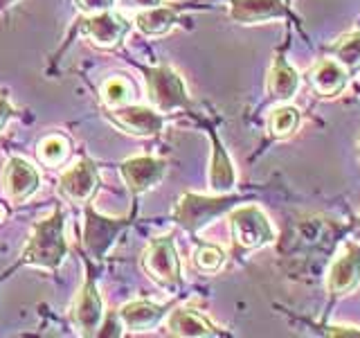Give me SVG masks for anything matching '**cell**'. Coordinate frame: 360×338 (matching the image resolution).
Returning a JSON list of instances; mask_svg holds the SVG:
<instances>
[{"label":"cell","mask_w":360,"mask_h":338,"mask_svg":"<svg viewBox=\"0 0 360 338\" xmlns=\"http://www.w3.org/2000/svg\"><path fill=\"white\" fill-rule=\"evenodd\" d=\"M3 183H5V194L11 203H25L34 192L39 189L41 176L37 172V167H32L25 158L14 156L9 158L5 165V174H3Z\"/></svg>","instance_id":"12"},{"label":"cell","mask_w":360,"mask_h":338,"mask_svg":"<svg viewBox=\"0 0 360 338\" xmlns=\"http://www.w3.org/2000/svg\"><path fill=\"white\" fill-rule=\"evenodd\" d=\"M122 5L127 9H151V7H160L162 0H122Z\"/></svg>","instance_id":"28"},{"label":"cell","mask_w":360,"mask_h":338,"mask_svg":"<svg viewBox=\"0 0 360 338\" xmlns=\"http://www.w3.org/2000/svg\"><path fill=\"white\" fill-rule=\"evenodd\" d=\"M326 336H338V338H349V336H360V327L352 325H329L324 327Z\"/></svg>","instance_id":"27"},{"label":"cell","mask_w":360,"mask_h":338,"mask_svg":"<svg viewBox=\"0 0 360 338\" xmlns=\"http://www.w3.org/2000/svg\"><path fill=\"white\" fill-rule=\"evenodd\" d=\"M167 315V309L149 300H133L117 311V318L129 332H146L160 323Z\"/></svg>","instance_id":"16"},{"label":"cell","mask_w":360,"mask_h":338,"mask_svg":"<svg viewBox=\"0 0 360 338\" xmlns=\"http://www.w3.org/2000/svg\"><path fill=\"white\" fill-rule=\"evenodd\" d=\"M268 95L279 101H288L297 95L300 90V73L292 68L284 56H277L268 70Z\"/></svg>","instance_id":"18"},{"label":"cell","mask_w":360,"mask_h":338,"mask_svg":"<svg viewBox=\"0 0 360 338\" xmlns=\"http://www.w3.org/2000/svg\"><path fill=\"white\" fill-rule=\"evenodd\" d=\"M16 0H0V11H3L5 7H9V5H14Z\"/></svg>","instance_id":"31"},{"label":"cell","mask_w":360,"mask_h":338,"mask_svg":"<svg viewBox=\"0 0 360 338\" xmlns=\"http://www.w3.org/2000/svg\"><path fill=\"white\" fill-rule=\"evenodd\" d=\"M77 7L84 11V14H97V11H106L110 9L112 0H75Z\"/></svg>","instance_id":"26"},{"label":"cell","mask_w":360,"mask_h":338,"mask_svg":"<svg viewBox=\"0 0 360 338\" xmlns=\"http://www.w3.org/2000/svg\"><path fill=\"white\" fill-rule=\"evenodd\" d=\"M110 120L117 124L120 129L129 131L131 135H140V138H151L158 135L165 127L162 113H158L155 108L146 106H135V104H124L110 111Z\"/></svg>","instance_id":"13"},{"label":"cell","mask_w":360,"mask_h":338,"mask_svg":"<svg viewBox=\"0 0 360 338\" xmlns=\"http://www.w3.org/2000/svg\"><path fill=\"white\" fill-rule=\"evenodd\" d=\"M349 73L335 59H320L309 73V84L320 97L340 95L349 84Z\"/></svg>","instance_id":"15"},{"label":"cell","mask_w":360,"mask_h":338,"mask_svg":"<svg viewBox=\"0 0 360 338\" xmlns=\"http://www.w3.org/2000/svg\"><path fill=\"white\" fill-rule=\"evenodd\" d=\"M142 73H144L149 101L158 113H174L178 108L189 106V95L185 90L183 79L169 65L142 68Z\"/></svg>","instance_id":"3"},{"label":"cell","mask_w":360,"mask_h":338,"mask_svg":"<svg viewBox=\"0 0 360 338\" xmlns=\"http://www.w3.org/2000/svg\"><path fill=\"white\" fill-rule=\"evenodd\" d=\"M331 52L335 61L349 73V77L360 75V30L347 32L340 39H335V43L331 45Z\"/></svg>","instance_id":"21"},{"label":"cell","mask_w":360,"mask_h":338,"mask_svg":"<svg viewBox=\"0 0 360 338\" xmlns=\"http://www.w3.org/2000/svg\"><path fill=\"white\" fill-rule=\"evenodd\" d=\"M300 127V111L290 104H281L270 111L268 118V133L273 138H288Z\"/></svg>","instance_id":"22"},{"label":"cell","mask_w":360,"mask_h":338,"mask_svg":"<svg viewBox=\"0 0 360 338\" xmlns=\"http://www.w3.org/2000/svg\"><path fill=\"white\" fill-rule=\"evenodd\" d=\"M142 266L155 284L167 291L180 289V262L172 237H155L142 255Z\"/></svg>","instance_id":"5"},{"label":"cell","mask_w":360,"mask_h":338,"mask_svg":"<svg viewBox=\"0 0 360 338\" xmlns=\"http://www.w3.org/2000/svg\"><path fill=\"white\" fill-rule=\"evenodd\" d=\"M236 199L228 194L219 196H200V194H183L174 208V219L183 225L187 232H198L212 223L219 214L234 208Z\"/></svg>","instance_id":"4"},{"label":"cell","mask_w":360,"mask_h":338,"mask_svg":"<svg viewBox=\"0 0 360 338\" xmlns=\"http://www.w3.org/2000/svg\"><path fill=\"white\" fill-rule=\"evenodd\" d=\"M39 161L48 167H61L68 156H70V140L63 138V135H48L39 142Z\"/></svg>","instance_id":"23"},{"label":"cell","mask_w":360,"mask_h":338,"mask_svg":"<svg viewBox=\"0 0 360 338\" xmlns=\"http://www.w3.org/2000/svg\"><path fill=\"white\" fill-rule=\"evenodd\" d=\"M212 138V163H210V187L214 194H228V192L234 189L236 183V172H234V165L230 161L228 151L223 149L221 140L217 138L214 133H210Z\"/></svg>","instance_id":"19"},{"label":"cell","mask_w":360,"mask_h":338,"mask_svg":"<svg viewBox=\"0 0 360 338\" xmlns=\"http://www.w3.org/2000/svg\"><path fill=\"white\" fill-rule=\"evenodd\" d=\"M178 18V7H151L142 9L135 14L133 23L142 34L146 37H162L169 30L174 27V23Z\"/></svg>","instance_id":"20"},{"label":"cell","mask_w":360,"mask_h":338,"mask_svg":"<svg viewBox=\"0 0 360 338\" xmlns=\"http://www.w3.org/2000/svg\"><path fill=\"white\" fill-rule=\"evenodd\" d=\"M7 219V208L3 206V203H0V223H3Z\"/></svg>","instance_id":"30"},{"label":"cell","mask_w":360,"mask_h":338,"mask_svg":"<svg viewBox=\"0 0 360 338\" xmlns=\"http://www.w3.org/2000/svg\"><path fill=\"white\" fill-rule=\"evenodd\" d=\"M284 16V0H230V18L239 25H259Z\"/></svg>","instance_id":"14"},{"label":"cell","mask_w":360,"mask_h":338,"mask_svg":"<svg viewBox=\"0 0 360 338\" xmlns=\"http://www.w3.org/2000/svg\"><path fill=\"white\" fill-rule=\"evenodd\" d=\"M86 221H84V248L90 257L101 259L112 248L120 232L129 225V219H108L97 214L95 208L86 203Z\"/></svg>","instance_id":"6"},{"label":"cell","mask_w":360,"mask_h":338,"mask_svg":"<svg viewBox=\"0 0 360 338\" xmlns=\"http://www.w3.org/2000/svg\"><path fill=\"white\" fill-rule=\"evenodd\" d=\"M360 284V246L349 242L345 244L326 273V289L331 296H349Z\"/></svg>","instance_id":"7"},{"label":"cell","mask_w":360,"mask_h":338,"mask_svg":"<svg viewBox=\"0 0 360 338\" xmlns=\"http://www.w3.org/2000/svg\"><path fill=\"white\" fill-rule=\"evenodd\" d=\"M358 158H360V138H358Z\"/></svg>","instance_id":"32"},{"label":"cell","mask_w":360,"mask_h":338,"mask_svg":"<svg viewBox=\"0 0 360 338\" xmlns=\"http://www.w3.org/2000/svg\"><path fill=\"white\" fill-rule=\"evenodd\" d=\"M129 27L131 23L110 9L84 16L82 25H79L84 37H88L99 48H115V45H120V41L127 37Z\"/></svg>","instance_id":"9"},{"label":"cell","mask_w":360,"mask_h":338,"mask_svg":"<svg viewBox=\"0 0 360 338\" xmlns=\"http://www.w3.org/2000/svg\"><path fill=\"white\" fill-rule=\"evenodd\" d=\"M358 23H360V20H358Z\"/></svg>","instance_id":"33"},{"label":"cell","mask_w":360,"mask_h":338,"mask_svg":"<svg viewBox=\"0 0 360 338\" xmlns=\"http://www.w3.org/2000/svg\"><path fill=\"white\" fill-rule=\"evenodd\" d=\"M230 232L236 248L257 251L275 242V228L266 212L257 206H239L230 210Z\"/></svg>","instance_id":"2"},{"label":"cell","mask_w":360,"mask_h":338,"mask_svg":"<svg viewBox=\"0 0 360 338\" xmlns=\"http://www.w3.org/2000/svg\"><path fill=\"white\" fill-rule=\"evenodd\" d=\"M223 262H225V253L219 246L202 244L196 248V253H194V264L200 273H217V270L223 266Z\"/></svg>","instance_id":"25"},{"label":"cell","mask_w":360,"mask_h":338,"mask_svg":"<svg viewBox=\"0 0 360 338\" xmlns=\"http://www.w3.org/2000/svg\"><path fill=\"white\" fill-rule=\"evenodd\" d=\"M165 169H167L165 161L153 156H133L120 165L124 183H127L133 196H140L144 192L153 189L162 180Z\"/></svg>","instance_id":"10"},{"label":"cell","mask_w":360,"mask_h":338,"mask_svg":"<svg viewBox=\"0 0 360 338\" xmlns=\"http://www.w3.org/2000/svg\"><path fill=\"white\" fill-rule=\"evenodd\" d=\"M133 97V86L127 77H112L101 86V99L108 108H117L129 104Z\"/></svg>","instance_id":"24"},{"label":"cell","mask_w":360,"mask_h":338,"mask_svg":"<svg viewBox=\"0 0 360 338\" xmlns=\"http://www.w3.org/2000/svg\"><path fill=\"white\" fill-rule=\"evenodd\" d=\"M167 327H169V334L183 336V338H205V336L219 334L205 315H200L196 309H187V307L174 309L169 313Z\"/></svg>","instance_id":"17"},{"label":"cell","mask_w":360,"mask_h":338,"mask_svg":"<svg viewBox=\"0 0 360 338\" xmlns=\"http://www.w3.org/2000/svg\"><path fill=\"white\" fill-rule=\"evenodd\" d=\"M99 185V176L95 165L82 158L72 169L59 178V196L75 203V206H86L93 199Z\"/></svg>","instance_id":"11"},{"label":"cell","mask_w":360,"mask_h":338,"mask_svg":"<svg viewBox=\"0 0 360 338\" xmlns=\"http://www.w3.org/2000/svg\"><path fill=\"white\" fill-rule=\"evenodd\" d=\"M104 323V302L95 287V277L88 275L72 304V325L82 336H97Z\"/></svg>","instance_id":"8"},{"label":"cell","mask_w":360,"mask_h":338,"mask_svg":"<svg viewBox=\"0 0 360 338\" xmlns=\"http://www.w3.org/2000/svg\"><path fill=\"white\" fill-rule=\"evenodd\" d=\"M9 115H11V104L5 97H0V129L5 127V122L9 120Z\"/></svg>","instance_id":"29"},{"label":"cell","mask_w":360,"mask_h":338,"mask_svg":"<svg viewBox=\"0 0 360 338\" xmlns=\"http://www.w3.org/2000/svg\"><path fill=\"white\" fill-rule=\"evenodd\" d=\"M63 210L56 206L50 217L41 219L34 225L32 237L20 253V262L30 266H41L48 270H56L68 255L65 234H63Z\"/></svg>","instance_id":"1"}]
</instances>
